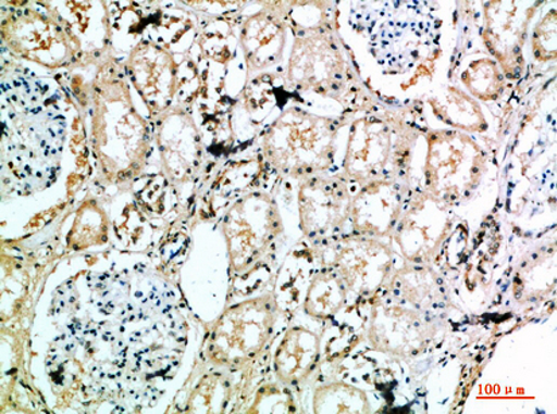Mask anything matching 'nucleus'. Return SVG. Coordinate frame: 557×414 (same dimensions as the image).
<instances>
[{"label":"nucleus","instance_id":"22","mask_svg":"<svg viewBox=\"0 0 557 414\" xmlns=\"http://www.w3.org/2000/svg\"><path fill=\"white\" fill-rule=\"evenodd\" d=\"M461 84L472 97L483 102H494L505 89V77L493 59L481 58L472 61L461 74Z\"/></svg>","mask_w":557,"mask_h":414},{"label":"nucleus","instance_id":"20","mask_svg":"<svg viewBox=\"0 0 557 414\" xmlns=\"http://www.w3.org/2000/svg\"><path fill=\"white\" fill-rule=\"evenodd\" d=\"M432 109L438 120L449 126L469 133L482 131L485 128L486 120L481 105L458 88H448L443 99L433 100Z\"/></svg>","mask_w":557,"mask_h":414},{"label":"nucleus","instance_id":"4","mask_svg":"<svg viewBox=\"0 0 557 414\" xmlns=\"http://www.w3.org/2000/svg\"><path fill=\"white\" fill-rule=\"evenodd\" d=\"M425 139L421 189L453 209L480 186L486 171L485 150L460 131H428Z\"/></svg>","mask_w":557,"mask_h":414},{"label":"nucleus","instance_id":"14","mask_svg":"<svg viewBox=\"0 0 557 414\" xmlns=\"http://www.w3.org/2000/svg\"><path fill=\"white\" fill-rule=\"evenodd\" d=\"M414 187L397 178H382L358 187L352 195L351 234L389 239Z\"/></svg>","mask_w":557,"mask_h":414},{"label":"nucleus","instance_id":"11","mask_svg":"<svg viewBox=\"0 0 557 414\" xmlns=\"http://www.w3.org/2000/svg\"><path fill=\"white\" fill-rule=\"evenodd\" d=\"M2 32L14 53L47 68L65 65L75 49L63 27L41 11H14L11 20L3 18Z\"/></svg>","mask_w":557,"mask_h":414},{"label":"nucleus","instance_id":"19","mask_svg":"<svg viewBox=\"0 0 557 414\" xmlns=\"http://www.w3.org/2000/svg\"><path fill=\"white\" fill-rule=\"evenodd\" d=\"M345 284L331 267L320 264V268L311 274L307 292L304 294V312L320 323L334 322L350 302Z\"/></svg>","mask_w":557,"mask_h":414},{"label":"nucleus","instance_id":"3","mask_svg":"<svg viewBox=\"0 0 557 414\" xmlns=\"http://www.w3.org/2000/svg\"><path fill=\"white\" fill-rule=\"evenodd\" d=\"M332 25L329 16L313 25H289L295 41L286 78L295 91L341 100L356 89V71Z\"/></svg>","mask_w":557,"mask_h":414},{"label":"nucleus","instance_id":"23","mask_svg":"<svg viewBox=\"0 0 557 414\" xmlns=\"http://www.w3.org/2000/svg\"><path fill=\"white\" fill-rule=\"evenodd\" d=\"M534 59L548 63L556 59V10L543 16L534 29L532 38Z\"/></svg>","mask_w":557,"mask_h":414},{"label":"nucleus","instance_id":"2","mask_svg":"<svg viewBox=\"0 0 557 414\" xmlns=\"http://www.w3.org/2000/svg\"><path fill=\"white\" fill-rule=\"evenodd\" d=\"M345 117L322 116L288 108L262 137L264 164L283 177L304 178L331 173L337 137Z\"/></svg>","mask_w":557,"mask_h":414},{"label":"nucleus","instance_id":"21","mask_svg":"<svg viewBox=\"0 0 557 414\" xmlns=\"http://www.w3.org/2000/svg\"><path fill=\"white\" fill-rule=\"evenodd\" d=\"M370 393L345 380H332L320 386L313 396L314 413H369Z\"/></svg>","mask_w":557,"mask_h":414},{"label":"nucleus","instance_id":"16","mask_svg":"<svg viewBox=\"0 0 557 414\" xmlns=\"http://www.w3.org/2000/svg\"><path fill=\"white\" fill-rule=\"evenodd\" d=\"M288 9L289 5L281 3L264 5L258 13L247 16L242 25L239 42L250 74L272 68L283 60Z\"/></svg>","mask_w":557,"mask_h":414},{"label":"nucleus","instance_id":"5","mask_svg":"<svg viewBox=\"0 0 557 414\" xmlns=\"http://www.w3.org/2000/svg\"><path fill=\"white\" fill-rule=\"evenodd\" d=\"M277 298L264 293L231 305L212 328L206 355L213 365L239 371L268 346L277 323Z\"/></svg>","mask_w":557,"mask_h":414},{"label":"nucleus","instance_id":"7","mask_svg":"<svg viewBox=\"0 0 557 414\" xmlns=\"http://www.w3.org/2000/svg\"><path fill=\"white\" fill-rule=\"evenodd\" d=\"M311 250L320 264L341 277L356 302L373 300L384 292L398 266L391 239L348 233L334 242L311 246Z\"/></svg>","mask_w":557,"mask_h":414},{"label":"nucleus","instance_id":"6","mask_svg":"<svg viewBox=\"0 0 557 414\" xmlns=\"http://www.w3.org/2000/svg\"><path fill=\"white\" fill-rule=\"evenodd\" d=\"M283 229L273 196L250 192L236 200L223 219L231 274L244 278L260 271L264 260L273 253Z\"/></svg>","mask_w":557,"mask_h":414},{"label":"nucleus","instance_id":"9","mask_svg":"<svg viewBox=\"0 0 557 414\" xmlns=\"http://www.w3.org/2000/svg\"><path fill=\"white\" fill-rule=\"evenodd\" d=\"M453 227L449 206L416 188L389 239L403 261L432 266L442 255L443 244Z\"/></svg>","mask_w":557,"mask_h":414},{"label":"nucleus","instance_id":"18","mask_svg":"<svg viewBox=\"0 0 557 414\" xmlns=\"http://www.w3.org/2000/svg\"><path fill=\"white\" fill-rule=\"evenodd\" d=\"M323 361V331L302 326L290 327L274 354V372L281 384H306Z\"/></svg>","mask_w":557,"mask_h":414},{"label":"nucleus","instance_id":"1","mask_svg":"<svg viewBox=\"0 0 557 414\" xmlns=\"http://www.w3.org/2000/svg\"><path fill=\"white\" fill-rule=\"evenodd\" d=\"M420 136L413 123L392 111L354 120L341 176L357 188L382 178L410 183V167Z\"/></svg>","mask_w":557,"mask_h":414},{"label":"nucleus","instance_id":"13","mask_svg":"<svg viewBox=\"0 0 557 414\" xmlns=\"http://www.w3.org/2000/svg\"><path fill=\"white\" fill-rule=\"evenodd\" d=\"M162 170L174 184L194 181L205 161V143L193 115L182 108L160 116L156 131Z\"/></svg>","mask_w":557,"mask_h":414},{"label":"nucleus","instance_id":"12","mask_svg":"<svg viewBox=\"0 0 557 414\" xmlns=\"http://www.w3.org/2000/svg\"><path fill=\"white\" fill-rule=\"evenodd\" d=\"M125 70L151 116L164 115L172 109L180 70L171 50L144 39L133 48Z\"/></svg>","mask_w":557,"mask_h":414},{"label":"nucleus","instance_id":"15","mask_svg":"<svg viewBox=\"0 0 557 414\" xmlns=\"http://www.w3.org/2000/svg\"><path fill=\"white\" fill-rule=\"evenodd\" d=\"M540 3L525 2H488L485 10L483 42L503 66L510 80L520 77L524 70L522 49L528 35V27Z\"/></svg>","mask_w":557,"mask_h":414},{"label":"nucleus","instance_id":"8","mask_svg":"<svg viewBox=\"0 0 557 414\" xmlns=\"http://www.w3.org/2000/svg\"><path fill=\"white\" fill-rule=\"evenodd\" d=\"M364 338L371 349L399 360H416L431 349L437 337L435 317L376 296L368 301Z\"/></svg>","mask_w":557,"mask_h":414},{"label":"nucleus","instance_id":"17","mask_svg":"<svg viewBox=\"0 0 557 414\" xmlns=\"http://www.w3.org/2000/svg\"><path fill=\"white\" fill-rule=\"evenodd\" d=\"M381 294L432 317L447 308L448 301L446 287L435 268L405 261L394 271Z\"/></svg>","mask_w":557,"mask_h":414},{"label":"nucleus","instance_id":"10","mask_svg":"<svg viewBox=\"0 0 557 414\" xmlns=\"http://www.w3.org/2000/svg\"><path fill=\"white\" fill-rule=\"evenodd\" d=\"M352 190L341 175L304 178L298 188L300 229L311 246H322L351 233Z\"/></svg>","mask_w":557,"mask_h":414}]
</instances>
